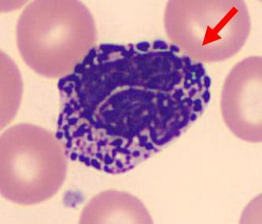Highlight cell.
<instances>
[{"instance_id": "obj_6", "label": "cell", "mask_w": 262, "mask_h": 224, "mask_svg": "<svg viewBox=\"0 0 262 224\" xmlns=\"http://www.w3.org/2000/svg\"><path fill=\"white\" fill-rule=\"evenodd\" d=\"M81 223H152L144 204L133 195L108 190L93 197L83 209Z\"/></svg>"}, {"instance_id": "obj_3", "label": "cell", "mask_w": 262, "mask_h": 224, "mask_svg": "<svg viewBox=\"0 0 262 224\" xmlns=\"http://www.w3.org/2000/svg\"><path fill=\"white\" fill-rule=\"evenodd\" d=\"M164 28L170 43L196 62H224L245 46L251 18L243 0H171Z\"/></svg>"}, {"instance_id": "obj_5", "label": "cell", "mask_w": 262, "mask_h": 224, "mask_svg": "<svg viewBox=\"0 0 262 224\" xmlns=\"http://www.w3.org/2000/svg\"><path fill=\"white\" fill-rule=\"evenodd\" d=\"M261 56L240 61L228 74L221 94V115L230 131L248 143L262 141Z\"/></svg>"}, {"instance_id": "obj_2", "label": "cell", "mask_w": 262, "mask_h": 224, "mask_svg": "<svg viewBox=\"0 0 262 224\" xmlns=\"http://www.w3.org/2000/svg\"><path fill=\"white\" fill-rule=\"evenodd\" d=\"M97 31L90 9L78 0H35L17 24L21 59L36 74L61 78L96 46Z\"/></svg>"}, {"instance_id": "obj_1", "label": "cell", "mask_w": 262, "mask_h": 224, "mask_svg": "<svg viewBox=\"0 0 262 224\" xmlns=\"http://www.w3.org/2000/svg\"><path fill=\"white\" fill-rule=\"evenodd\" d=\"M211 85L203 63L165 40L96 45L59 79L55 135L71 161L123 174L204 114Z\"/></svg>"}, {"instance_id": "obj_4", "label": "cell", "mask_w": 262, "mask_h": 224, "mask_svg": "<svg viewBox=\"0 0 262 224\" xmlns=\"http://www.w3.org/2000/svg\"><path fill=\"white\" fill-rule=\"evenodd\" d=\"M1 193L13 203L30 206L52 198L68 172V157L55 135L28 123L1 135Z\"/></svg>"}]
</instances>
